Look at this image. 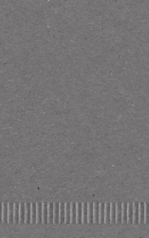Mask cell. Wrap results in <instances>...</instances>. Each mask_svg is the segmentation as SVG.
Listing matches in <instances>:
<instances>
[{"mask_svg": "<svg viewBox=\"0 0 149 238\" xmlns=\"http://www.w3.org/2000/svg\"><path fill=\"white\" fill-rule=\"evenodd\" d=\"M37 222V204L32 203L31 207V223L35 224Z\"/></svg>", "mask_w": 149, "mask_h": 238, "instance_id": "6da1fadb", "label": "cell"}, {"mask_svg": "<svg viewBox=\"0 0 149 238\" xmlns=\"http://www.w3.org/2000/svg\"><path fill=\"white\" fill-rule=\"evenodd\" d=\"M93 221L95 223H98L99 219H100V204L97 202H94L93 203Z\"/></svg>", "mask_w": 149, "mask_h": 238, "instance_id": "7a4b0ae2", "label": "cell"}, {"mask_svg": "<svg viewBox=\"0 0 149 238\" xmlns=\"http://www.w3.org/2000/svg\"><path fill=\"white\" fill-rule=\"evenodd\" d=\"M139 203L138 202H135L133 204V221L135 224H138L139 223Z\"/></svg>", "mask_w": 149, "mask_h": 238, "instance_id": "3957f363", "label": "cell"}, {"mask_svg": "<svg viewBox=\"0 0 149 238\" xmlns=\"http://www.w3.org/2000/svg\"><path fill=\"white\" fill-rule=\"evenodd\" d=\"M66 204L60 203L59 206V223L63 224L66 220V212H65Z\"/></svg>", "mask_w": 149, "mask_h": 238, "instance_id": "277c9868", "label": "cell"}, {"mask_svg": "<svg viewBox=\"0 0 149 238\" xmlns=\"http://www.w3.org/2000/svg\"><path fill=\"white\" fill-rule=\"evenodd\" d=\"M31 207L32 203H25V223H31Z\"/></svg>", "mask_w": 149, "mask_h": 238, "instance_id": "5b68a950", "label": "cell"}, {"mask_svg": "<svg viewBox=\"0 0 149 238\" xmlns=\"http://www.w3.org/2000/svg\"><path fill=\"white\" fill-rule=\"evenodd\" d=\"M14 204L8 203V222L9 224L14 222Z\"/></svg>", "mask_w": 149, "mask_h": 238, "instance_id": "8992f818", "label": "cell"}, {"mask_svg": "<svg viewBox=\"0 0 149 238\" xmlns=\"http://www.w3.org/2000/svg\"><path fill=\"white\" fill-rule=\"evenodd\" d=\"M65 212H66L65 222L68 224V223L71 222V203H69V202L66 203Z\"/></svg>", "mask_w": 149, "mask_h": 238, "instance_id": "52a82bcc", "label": "cell"}, {"mask_svg": "<svg viewBox=\"0 0 149 238\" xmlns=\"http://www.w3.org/2000/svg\"><path fill=\"white\" fill-rule=\"evenodd\" d=\"M59 206L60 203H54V222L59 223Z\"/></svg>", "mask_w": 149, "mask_h": 238, "instance_id": "ba28073f", "label": "cell"}, {"mask_svg": "<svg viewBox=\"0 0 149 238\" xmlns=\"http://www.w3.org/2000/svg\"><path fill=\"white\" fill-rule=\"evenodd\" d=\"M145 203L139 202V222L143 224L145 221Z\"/></svg>", "mask_w": 149, "mask_h": 238, "instance_id": "9c48e42d", "label": "cell"}, {"mask_svg": "<svg viewBox=\"0 0 149 238\" xmlns=\"http://www.w3.org/2000/svg\"><path fill=\"white\" fill-rule=\"evenodd\" d=\"M43 221V203H37V223L40 224Z\"/></svg>", "mask_w": 149, "mask_h": 238, "instance_id": "30bf717a", "label": "cell"}, {"mask_svg": "<svg viewBox=\"0 0 149 238\" xmlns=\"http://www.w3.org/2000/svg\"><path fill=\"white\" fill-rule=\"evenodd\" d=\"M43 221L45 224L48 223V203H43Z\"/></svg>", "mask_w": 149, "mask_h": 238, "instance_id": "8fae6325", "label": "cell"}, {"mask_svg": "<svg viewBox=\"0 0 149 238\" xmlns=\"http://www.w3.org/2000/svg\"><path fill=\"white\" fill-rule=\"evenodd\" d=\"M88 222H93V203H88Z\"/></svg>", "mask_w": 149, "mask_h": 238, "instance_id": "7c38bea8", "label": "cell"}, {"mask_svg": "<svg viewBox=\"0 0 149 238\" xmlns=\"http://www.w3.org/2000/svg\"><path fill=\"white\" fill-rule=\"evenodd\" d=\"M14 223L20 222V204L14 203Z\"/></svg>", "mask_w": 149, "mask_h": 238, "instance_id": "4fadbf2b", "label": "cell"}, {"mask_svg": "<svg viewBox=\"0 0 149 238\" xmlns=\"http://www.w3.org/2000/svg\"><path fill=\"white\" fill-rule=\"evenodd\" d=\"M54 222V203H48V223Z\"/></svg>", "mask_w": 149, "mask_h": 238, "instance_id": "5bb4252c", "label": "cell"}, {"mask_svg": "<svg viewBox=\"0 0 149 238\" xmlns=\"http://www.w3.org/2000/svg\"><path fill=\"white\" fill-rule=\"evenodd\" d=\"M82 203H77V222L81 224L82 222Z\"/></svg>", "mask_w": 149, "mask_h": 238, "instance_id": "9a60e30c", "label": "cell"}, {"mask_svg": "<svg viewBox=\"0 0 149 238\" xmlns=\"http://www.w3.org/2000/svg\"><path fill=\"white\" fill-rule=\"evenodd\" d=\"M8 204L2 203V221L8 222Z\"/></svg>", "mask_w": 149, "mask_h": 238, "instance_id": "2e32d148", "label": "cell"}, {"mask_svg": "<svg viewBox=\"0 0 149 238\" xmlns=\"http://www.w3.org/2000/svg\"><path fill=\"white\" fill-rule=\"evenodd\" d=\"M77 203H71V222L74 224L77 222Z\"/></svg>", "mask_w": 149, "mask_h": 238, "instance_id": "e0dca14e", "label": "cell"}, {"mask_svg": "<svg viewBox=\"0 0 149 238\" xmlns=\"http://www.w3.org/2000/svg\"><path fill=\"white\" fill-rule=\"evenodd\" d=\"M25 222V204H20V223Z\"/></svg>", "mask_w": 149, "mask_h": 238, "instance_id": "ac0fdd59", "label": "cell"}, {"mask_svg": "<svg viewBox=\"0 0 149 238\" xmlns=\"http://www.w3.org/2000/svg\"><path fill=\"white\" fill-rule=\"evenodd\" d=\"M82 221L84 223L88 222V203H82Z\"/></svg>", "mask_w": 149, "mask_h": 238, "instance_id": "d6986e66", "label": "cell"}, {"mask_svg": "<svg viewBox=\"0 0 149 238\" xmlns=\"http://www.w3.org/2000/svg\"><path fill=\"white\" fill-rule=\"evenodd\" d=\"M117 221L121 223L122 221V204H117Z\"/></svg>", "mask_w": 149, "mask_h": 238, "instance_id": "ffe728a7", "label": "cell"}, {"mask_svg": "<svg viewBox=\"0 0 149 238\" xmlns=\"http://www.w3.org/2000/svg\"><path fill=\"white\" fill-rule=\"evenodd\" d=\"M128 221L132 223L133 221V204L128 203Z\"/></svg>", "mask_w": 149, "mask_h": 238, "instance_id": "44dd1931", "label": "cell"}, {"mask_svg": "<svg viewBox=\"0 0 149 238\" xmlns=\"http://www.w3.org/2000/svg\"><path fill=\"white\" fill-rule=\"evenodd\" d=\"M128 204L123 203L122 204V221L123 223H126L128 221V214H127V210H128Z\"/></svg>", "mask_w": 149, "mask_h": 238, "instance_id": "7402d4cb", "label": "cell"}, {"mask_svg": "<svg viewBox=\"0 0 149 238\" xmlns=\"http://www.w3.org/2000/svg\"><path fill=\"white\" fill-rule=\"evenodd\" d=\"M105 204H100V224H103L105 222Z\"/></svg>", "mask_w": 149, "mask_h": 238, "instance_id": "603a6c76", "label": "cell"}, {"mask_svg": "<svg viewBox=\"0 0 149 238\" xmlns=\"http://www.w3.org/2000/svg\"><path fill=\"white\" fill-rule=\"evenodd\" d=\"M116 212H117V204H111V221L113 223H115L116 221H117Z\"/></svg>", "mask_w": 149, "mask_h": 238, "instance_id": "cb8c5ba5", "label": "cell"}, {"mask_svg": "<svg viewBox=\"0 0 149 238\" xmlns=\"http://www.w3.org/2000/svg\"><path fill=\"white\" fill-rule=\"evenodd\" d=\"M110 210H111V204L107 203L105 204V221L107 223H109L111 220L110 217Z\"/></svg>", "mask_w": 149, "mask_h": 238, "instance_id": "d4e9b609", "label": "cell"}, {"mask_svg": "<svg viewBox=\"0 0 149 238\" xmlns=\"http://www.w3.org/2000/svg\"><path fill=\"white\" fill-rule=\"evenodd\" d=\"M145 222L149 223V203H145Z\"/></svg>", "mask_w": 149, "mask_h": 238, "instance_id": "484cf974", "label": "cell"}]
</instances>
